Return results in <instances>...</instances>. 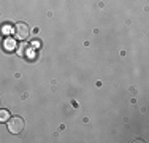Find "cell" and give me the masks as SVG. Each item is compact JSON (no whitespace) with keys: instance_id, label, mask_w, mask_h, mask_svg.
Listing matches in <instances>:
<instances>
[{"instance_id":"5b68a950","label":"cell","mask_w":149,"mask_h":143,"mask_svg":"<svg viewBox=\"0 0 149 143\" xmlns=\"http://www.w3.org/2000/svg\"><path fill=\"white\" fill-rule=\"evenodd\" d=\"M33 46H35V48H40L41 43H40V41H33Z\"/></svg>"},{"instance_id":"3957f363","label":"cell","mask_w":149,"mask_h":143,"mask_svg":"<svg viewBox=\"0 0 149 143\" xmlns=\"http://www.w3.org/2000/svg\"><path fill=\"white\" fill-rule=\"evenodd\" d=\"M10 119V111L8 110H0V123H5Z\"/></svg>"},{"instance_id":"6da1fadb","label":"cell","mask_w":149,"mask_h":143,"mask_svg":"<svg viewBox=\"0 0 149 143\" xmlns=\"http://www.w3.org/2000/svg\"><path fill=\"white\" fill-rule=\"evenodd\" d=\"M6 123H8V130L13 135H19L24 130V127H26V123H24V119L21 116H13V118L10 116V119Z\"/></svg>"},{"instance_id":"277c9868","label":"cell","mask_w":149,"mask_h":143,"mask_svg":"<svg viewBox=\"0 0 149 143\" xmlns=\"http://www.w3.org/2000/svg\"><path fill=\"white\" fill-rule=\"evenodd\" d=\"M17 49H19V51H17V54H19L21 57L26 56V53H24V51H26V45H19V48H17Z\"/></svg>"},{"instance_id":"7a4b0ae2","label":"cell","mask_w":149,"mask_h":143,"mask_svg":"<svg viewBox=\"0 0 149 143\" xmlns=\"http://www.w3.org/2000/svg\"><path fill=\"white\" fill-rule=\"evenodd\" d=\"M29 35H30V29L27 24H24V22H19V24H16L15 26V37L17 38V40H27L29 38Z\"/></svg>"}]
</instances>
